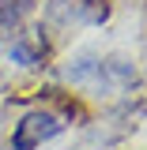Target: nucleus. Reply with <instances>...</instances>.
I'll use <instances>...</instances> for the list:
<instances>
[{
  "label": "nucleus",
  "mask_w": 147,
  "mask_h": 150,
  "mask_svg": "<svg viewBox=\"0 0 147 150\" xmlns=\"http://www.w3.org/2000/svg\"><path fill=\"white\" fill-rule=\"evenodd\" d=\"M68 128V116L57 109H30L23 112L15 120V128H11V150H38L45 146V143H53L57 135H64Z\"/></svg>",
  "instance_id": "f257e3e1"
},
{
  "label": "nucleus",
  "mask_w": 147,
  "mask_h": 150,
  "mask_svg": "<svg viewBox=\"0 0 147 150\" xmlns=\"http://www.w3.org/2000/svg\"><path fill=\"white\" fill-rule=\"evenodd\" d=\"M110 0H53L49 15L64 26H102L110 19Z\"/></svg>",
  "instance_id": "f03ea898"
},
{
  "label": "nucleus",
  "mask_w": 147,
  "mask_h": 150,
  "mask_svg": "<svg viewBox=\"0 0 147 150\" xmlns=\"http://www.w3.org/2000/svg\"><path fill=\"white\" fill-rule=\"evenodd\" d=\"M8 60L19 64V68H45L49 60V38H45V26H34V30H19L11 41H8Z\"/></svg>",
  "instance_id": "7ed1b4c3"
},
{
  "label": "nucleus",
  "mask_w": 147,
  "mask_h": 150,
  "mask_svg": "<svg viewBox=\"0 0 147 150\" xmlns=\"http://www.w3.org/2000/svg\"><path fill=\"white\" fill-rule=\"evenodd\" d=\"M98 75H102V56H72L64 68H60V83H68L75 90H98Z\"/></svg>",
  "instance_id": "20e7f679"
},
{
  "label": "nucleus",
  "mask_w": 147,
  "mask_h": 150,
  "mask_svg": "<svg viewBox=\"0 0 147 150\" xmlns=\"http://www.w3.org/2000/svg\"><path fill=\"white\" fill-rule=\"evenodd\" d=\"M34 4L38 0H0V38H11L27 26V19L34 15Z\"/></svg>",
  "instance_id": "39448f33"
}]
</instances>
